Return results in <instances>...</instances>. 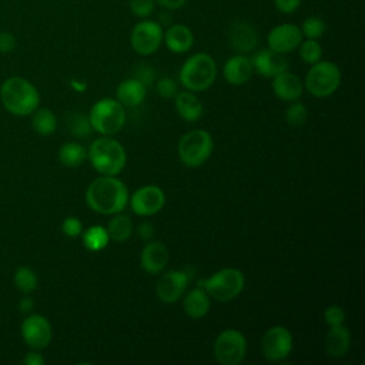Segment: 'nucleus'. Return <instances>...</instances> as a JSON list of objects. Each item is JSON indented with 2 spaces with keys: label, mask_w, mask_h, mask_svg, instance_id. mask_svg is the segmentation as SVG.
<instances>
[{
  "label": "nucleus",
  "mask_w": 365,
  "mask_h": 365,
  "mask_svg": "<svg viewBox=\"0 0 365 365\" xmlns=\"http://www.w3.org/2000/svg\"><path fill=\"white\" fill-rule=\"evenodd\" d=\"M138 235L144 240V241H150L154 238V225L148 221H144L138 225Z\"/></svg>",
  "instance_id": "42"
},
{
  "label": "nucleus",
  "mask_w": 365,
  "mask_h": 365,
  "mask_svg": "<svg viewBox=\"0 0 365 365\" xmlns=\"http://www.w3.org/2000/svg\"><path fill=\"white\" fill-rule=\"evenodd\" d=\"M66 125H67V130L70 131V134H73L74 137H80V138L90 135V133L93 130L88 115H84L83 113H78V111H73V113L67 114Z\"/></svg>",
  "instance_id": "30"
},
{
  "label": "nucleus",
  "mask_w": 365,
  "mask_h": 365,
  "mask_svg": "<svg viewBox=\"0 0 365 365\" xmlns=\"http://www.w3.org/2000/svg\"><path fill=\"white\" fill-rule=\"evenodd\" d=\"M155 3H158L163 9L173 11L181 9L187 3V0H155Z\"/></svg>",
  "instance_id": "44"
},
{
  "label": "nucleus",
  "mask_w": 365,
  "mask_h": 365,
  "mask_svg": "<svg viewBox=\"0 0 365 365\" xmlns=\"http://www.w3.org/2000/svg\"><path fill=\"white\" fill-rule=\"evenodd\" d=\"M17 46L16 37L10 31H0V53H11Z\"/></svg>",
  "instance_id": "41"
},
{
  "label": "nucleus",
  "mask_w": 365,
  "mask_h": 365,
  "mask_svg": "<svg viewBox=\"0 0 365 365\" xmlns=\"http://www.w3.org/2000/svg\"><path fill=\"white\" fill-rule=\"evenodd\" d=\"M155 90L163 98H174V96L178 93L175 81L170 77H161L155 84Z\"/></svg>",
  "instance_id": "38"
},
{
  "label": "nucleus",
  "mask_w": 365,
  "mask_h": 365,
  "mask_svg": "<svg viewBox=\"0 0 365 365\" xmlns=\"http://www.w3.org/2000/svg\"><path fill=\"white\" fill-rule=\"evenodd\" d=\"M210 295L205 292L204 288L197 287L191 289L182 301L184 312L192 318V319H201L204 318L210 311Z\"/></svg>",
  "instance_id": "24"
},
{
  "label": "nucleus",
  "mask_w": 365,
  "mask_h": 365,
  "mask_svg": "<svg viewBox=\"0 0 365 365\" xmlns=\"http://www.w3.org/2000/svg\"><path fill=\"white\" fill-rule=\"evenodd\" d=\"M298 54L301 57V60L305 64H314L317 61L321 60L322 57V47L319 44L318 40L314 38H302V41L298 46Z\"/></svg>",
  "instance_id": "32"
},
{
  "label": "nucleus",
  "mask_w": 365,
  "mask_h": 365,
  "mask_svg": "<svg viewBox=\"0 0 365 365\" xmlns=\"http://www.w3.org/2000/svg\"><path fill=\"white\" fill-rule=\"evenodd\" d=\"M91 128L103 135L118 133L125 124V107L115 98H100L88 113Z\"/></svg>",
  "instance_id": "5"
},
{
  "label": "nucleus",
  "mask_w": 365,
  "mask_h": 365,
  "mask_svg": "<svg viewBox=\"0 0 365 365\" xmlns=\"http://www.w3.org/2000/svg\"><path fill=\"white\" fill-rule=\"evenodd\" d=\"M301 33L304 38H314L318 40L324 36L327 30V24L319 16H309L301 24Z\"/></svg>",
  "instance_id": "33"
},
{
  "label": "nucleus",
  "mask_w": 365,
  "mask_h": 365,
  "mask_svg": "<svg viewBox=\"0 0 365 365\" xmlns=\"http://www.w3.org/2000/svg\"><path fill=\"white\" fill-rule=\"evenodd\" d=\"M228 40L231 47L240 54L250 53L258 46V33L252 24L244 20H237L231 24Z\"/></svg>",
  "instance_id": "17"
},
{
  "label": "nucleus",
  "mask_w": 365,
  "mask_h": 365,
  "mask_svg": "<svg viewBox=\"0 0 365 365\" xmlns=\"http://www.w3.org/2000/svg\"><path fill=\"white\" fill-rule=\"evenodd\" d=\"M271 87H272L274 94L279 100L287 101V103L299 100V97L304 93V83L301 81V78L298 76H295L294 73H289L288 70L272 77Z\"/></svg>",
  "instance_id": "19"
},
{
  "label": "nucleus",
  "mask_w": 365,
  "mask_h": 365,
  "mask_svg": "<svg viewBox=\"0 0 365 365\" xmlns=\"http://www.w3.org/2000/svg\"><path fill=\"white\" fill-rule=\"evenodd\" d=\"M155 0H130V10L138 19H147L153 14Z\"/></svg>",
  "instance_id": "35"
},
{
  "label": "nucleus",
  "mask_w": 365,
  "mask_h": 365,
  "mask_svg": "<svg viewBox=\"0 0 365 365\" xmlns=\"http://www.w3.org/2000/svg\"><path fill=\"white\" fill-rule=\"evenodd\" d=\"M61 231L68 238H77L83 232V222L76 217H67L61 222Z\"/></svg>",
  "instance_id": "39"
},
{
  "label": "nucleus",
  "mask_w": 365,
  "mask_h": 365,
  "mask_svg": "<svg viewBox=\"0 0 365 365\" xmlns=\"http://www.w3.org/2000/svg\"><path fill=\"white\" fill-rule=\"evenodd\" d=\"M86 158H87L86 148L81 144L76 143V141L66 143L58 150L60 163L66 167H70V168L81 165Z\"/></svg>",
  "instance_id": "27"
},
{
  "label": "nucleus",
  "mask_w": 365,
  "mask_h": 365,
  "mask_svg": "<svg viewBox=\"0 0 365 365\" xmlns=\"http://www.w3.org/2000/svg\"><path fill=\"white\" fill-rule=\"evenodd\" d=\"M168 259H170L168 248L160 241H148L144 245L140 257L141 268L151 275L161 272L167 267Z\"/></svg>",
  "instance_id": "18"
},
{
  "label": "nucleus",
  "mask_w": 365,
  "mask_h": 365,
  "mask_svg": "<svg viewBox=\"0 0 365 365\" xmlns=\"http://www.w3.org/2000/svg\"><path fill=\"white\" fill-rule=\"evenodd\" d=\"M70 84H71V87H73L76 91H78V93H83V91H86V88H87V84H86L84 81L71 80V81H70Z\"/></svg>",
  "instance_id": "46"
},
{
  "label": "nucleus",
  "mask_w": 365,
  "mask_h": 365,
  "mask_svg": "<svg viewBox=\"0 0 365 365\" xmlns=\"http://www.w3.org/2000/svg\"><path fill=\"white\" fill-rule=\"evenodd\" d=\"M163 41L171 53L184 54L192 48L194 34L191 29L185 24H170L168 29L164 31Z\"/></svg>",
  "instance_id": "20"
},
{
  "label": "nucleus",
  "mask_w": 365,
  "mask_h": 365,
  "mask_svg": "<svg viewBox=\"0 0 365 365\" xmlns=\"http://www.w3.org/2000/svg\"><path fill=\"white\" fill-rule=\"evenodd\" d=\"M254 73L251 58L244 54H235L230 57L222 67V74L227 83L232 86L245 84Z\"/></svg>",
  "instance_id": "21"
},
{
  "label": "nucleus",
  "mask_w": 365,
  "mask_h": 365,
  "mask_svg": "<svg viewBox=\"0 0 365 365\" xmlns=\"http://www.w3.org/2000/svg\"><path fill=\"white\" fill-rule=\"evenodd\" d=\"M292 335L288 328L274 325L268 328L261 338V352L269 362H281L292 352Z\"/></svg>",
  "instance_id": "11"
},
{
  "label": "nucleus",
  "mask_w": 365,
  "mask_h": 365,
  "mask_svg": "<svg viewBox=\"0 0 365 365\" xmlns=\"http://www.w3.org/2000/svg\"><path fill=\"white\" fill-rule=\"evenodd\" d=\"M174 106L178 115L190 123L198 121L204 114V106L201 100L192 91H178L174 96Z\"/></svg>",
  "instance_id": "22"
},
{
  "label": "nucleus",
  "mask_w": 365,
  "mask_h": 365,
  "mask_svg": "<svg viewBox=\"0 0 365 365\" xmlns=\"http://www.w3.org/2000/svg\"><path fill=\"white\" fill-rule=\"evenodd\" d=\"M178 77L188 91H205L217 78V64L208 53H194L182 63Z\"/></svg>",
  "instance_id": "4"
},
{
  "label": "nucleus",
  "mask_w": 365,
  "mask_h": 365,
  "mask_svg": "<svg viewBox=\"0 0 365 365\" xmlns=\"http://www.w3.org/2000/svg\"><path fill=\"white\" fill-rule=\"evenodd\" d=\"M21 336L30 348L43 349L51 341V324L40 314H30L21 322Z\"/></svg>",
  "instance_id": "13"
},
{
  "label": "nucleus",
  "mask_w": 365,
  "mask_h": 365,
  "mask_svg": "<svg viewBox=\"0 0 365 365\" xmlns=\"http://www.w3.org/2000/svg\"><path fill=\"white\" fill-rule=\"evenodd\" d=\"M190 277L185 271L170 269L160 277L155 285V294L160 301L165 304L177 302L187 289Z\"/></svg>",
  "instance_id": "15"
},
{
  "label": "nucleus",
  "mask_w": 365,
  "mask_h": 365,
  "mask_svg": "<svg viewBox=\"0 0 365 365\" xmlns=\"http://www.w3.org/2000/svg\"><path fill=\"white\" fill-rule=\"evenodd\" d=\"M81 238H83L84 247L88 251H94V252L104 250L110 242L108 232L103 225L88 227L86 231L81 232Z\"/></svg>",
  "instance_id": "28"
},
{
  "label": "nucleus",
  "mask_w": 365,
  "mask_h": 365,
  "mask_svg": "<svg viewBox=\"0 0 365 365\" xmlns=\"http://www.w3.org/2000/svg\"><path fill=\"white\" fill-rule=\"evenodd\" d=\"M107 232L111 241L114 242H125L133 232V221L125 214H114V217L108 221Z\"/></svg>",
  "instance_id": "26"
},
{
  "label": "nucleus",
  "mask_w": 365,
  "mask_h": 365,
  "mask_svg": "<svg viewBox=\"0 0 365 365\" xmlns=\"http://www.w3.org/2000/svg\"><path fill=\"white\" fill-rule=\"evenodd\" d=\"M251 64L254 71L267 78H272L277 74L288 70V60L285 58V54H279L268 47L258 50L252 56Z\"/></svg>",
  "instance_id": "16"
},
{
  "label": "nucleus",
  "mask_w": 365,
  "mask_h": 365,
  "mask_svg": "<svg viewBox=\"0 0 365 365\" xmlns=\"http://www.w3.org/2000/svg\"><path fill=\"white\" fill-rule=\"evenodd\" d=\"M0 100L4 108L19 117L33 114L38 108L40 94L33 83L20 76L9 77L0 87Z\"/></svg>",
  "instance_id": "2"
},
{
  "label": "nucleus",
  "mask_w": 365,
  "mask_h": 365,
  "mask_svg": "<svg viewBox=\"0 0 365 365\" xmlns=\"http://www.w3.org/2000/svg\"><path fill=\"white\" fill-rule=\"evenodd\" d=\"M214 358L221 365H240L247 354V339L242 332L234 328L221 331L212 346Z\"/></svg>",
  "instance_id": "9"
},
{
  "label": "nucleus",
  "mask_w": 365,
  "mask_h": 365,
  "mask_svg": "<svg viewBox=\"0 0 365 365\" xmlns=\"http://www.w3.org/2000/svg\"><path fill=\"white\" fill-rule=\"evenodd\" d=\"M302 33L299 26L294 23H281L274 26L267 34L268 48L279 53L288 54L298 48L302 41Z\"/></svg>",
  "instance_id": "14"
},
{
  "label": "nucleus",
  "mask_w": 365,
  "mask_h": 365,
  "mask_svg": "<svg viewBox=\"0 0 365 365\" xmlns=\"http://www.w3.org/2000/svg\"><path fill=\"white\" fill-rule=\"evenodd\" d=\"M88 208L98 214L114 215L121 212L128 202V190L117 175H101L86 190Z\"/></svg>",
  "instance_id": "1"
},
{
  "label": "nucleus",
  "mask_w": 365,
  "mask_h": 365,
  "mask_svg": "<svg viewBox=\"0 0 365 365\" xmlns=\"http://www.w3.org/2000/svg\"><path fill=\"white\" fill-rule=\"evenodd\" d=\"M14 285L19 291L23 294H30L37 288V275L36 272L29 267H19L13 275Z\"/></svg>",
  "instance_id": "31"
},
{
  "label": "nucleus",
  "mask_w": 365,
  "mask_h": 365,
  "mask_svg": "<svg viewBox=\"0 0 365 365\" xmlns=\"http://www.w3.org/2000/svg\"><path fill=\"white\" fill-rule=\"evenodd\" d=\"M301 3H302V0H274L275 9L282 14L295 13L299 9Z\"/></svg>",
  "instance_id": "40"
},
{
  "label": "nucleus",
  "mask_w": 365,
  "mask_h": 365,
  "mask_svg": "<svg viewBox=\"0 0 365 365\" xmlns=\"http://www.w3.org/2000/svg\"><path fill=\"white\" fill-rule=\"evenodd\" d=\"M351 346V332L341 324L336 327H329L325 335V351L332 358L344 356Z\"/></svg>",
  "instance_id": "23"
},
{
  "label": "nucleus",
  "mask_w": 365,
  "mask_h": 365,
  "mask_svg": "<svg viewBox=\"0 0 365 365\" xmlns=\"http://www.w3.org/2000/svg\"><path fill=\"white\" fill-rule=\"evenodd\" d=\"M33 128L37 134L40 135H50L56 131L57 128V118L54 113L48 108H37L33 113V120H31Z\"/></svg>",
  "instance_id": "29"
},
{
  "label": "nucleus",
  "mask_w": 365,
  "mask_h": 365,
  "mask_svg": "<svg viewBox=\"0 0 365 365\" xmlns=\"http://www.w3.org/2000/svg\"><path fill=\"white\" fill-rule=\"evenodd\" d=\"M214 148L212 137L208 131L195 128L185 133L178 141V158L180 161L191 168L202 165L211 155Z\"/></svg>",
  "instance_id": "6"
},
{
  "label": "nucleus",
  "mask_w": 365,
  "mask_h": 365,
  "mask_svg": "<svg viewBox=\"0 0 365 365\" xmlns=\"http://www.w3.org/2000/svg\"><path fill=\"white\" fill-rule=\"evenodd\" d=\"M134 78H137L145 87L151 86L155 80V70L147 63H140L134 70Z\"/></svg>",
  "instance_id": "37"
},
{
  "label": "nucleus",
  "mask_w": 365,
  "mask_h": 365,
  "mask_svg": "<svg viewBox=\"0 0 365 365\" xmlns=\"http://www.w3.org/2000/svg\"><path fill=\"white\" fill-rule=\"evenodd\" d=\"M341 84V70L339 67L328 60H319L311 64L304 81V88L318 98L328 97L334 94Z\"/></svg>",
  "instance_id": "7"
},
{
  "label": "nucleus",
  "mask_w": 365,
  "mask_h": 365,
  "mask_svg": "<svg viewBox=\"0 0 365 365\" xmlns=\"http://www.w3.org/2000/svg\"><path fill=\"white\" fill-rule=\"evenodd\" d=\"M308 120V108L305 107V104L297 101H292L287 110H285V121L291 125V127H301L305 124V121Z\"/></svg>",
  "instance_id": "34"
},
{
  "label": "nucleus",
  "mask_w": 365,
  "mask_h": 365,
  "mask_svg": "<svg viewBox=\"0 0 365 365\" xmlns=\"http://www.w3.org/2000/svg\"><path fill=\"white\" fill-rule=\"evenodd\" d=\"M34 308V301L30 297H23L19 302V309L23 314H30Z\"/></svg>",
  "instance_id": "45"
},
{
  "label": "nucleus",
  "mask_w": 365,
  "mask_h": 365,
  "mask_svg": "<svg viewBox=\"0 0 365 365\" xmlns=\"http://www.w3.org/2000/svg\"><path fill=\"white\" fill-rule=\"evenodd\" d=\"M145 94H147L145 86L141 84L134 77L121 81L117 87V91H115L117 100L124 107H135V106L141 104L145 98Z\"/></svg>",
  "instance_id": "25"
},
{
  "label": "nucleus",
  "mask_w": 365,
  "mask_h": 365,
  "mask_svg": "<svg viewBox=\"0 0 365 365\" xmlns=\"http://www.w3.org/2000/svg\"><path fill=\"white\" fill-rule=\"evenodd\" d=\"M133 212L138 217H150L163 210L165 204V194L157 185H144L135 190L128 197Z\"/></svg>",
  "instance_id": "12"
},
{
  "label": "nucleus",
  "mask_w": 365,
  "mask_h": 365,
  "mask_svg": "<svg viewBox=\"0 0 365 365\" xmlns=\"http://www.w3.org/2000/svg\"><path fill=\"white\" fill-rule=\"evenodd\" d=\"M163 27L160 23L148 19H141L135 23L130 33L131 48L140 56L154 54L163 43Z\"/></svg>",
  "instance_id": "10"
},
{
  "label": "nucleus",
  "mask_w": 365,
  "mask_h": 365,
  "mask_svg": "<svg viewBox=\"0 0 365 365\" xmlns=\"http://www.w3.org/2000/svg\"><path fill=\"white\" fill-rule=\"evenodd\" d=\"M324 321L328 327L341 325L345 321V311L339 305H329L324 311Z\"/></svg>",
  "instance_id": "36"
},
{
  "label": "nucleus",
  "mask_w": 365,
  "mask_h": 365,
  "mask_svg": "<svg viewBox=\"0 0 365 365\" xmlns=\"http://www.w3.org/2000/svg\"><path fill=\"white\" fill-rule=\"evenodd\" d=\"M87 155L93 168L101 175H118L127 163L124 147L110 137L94 140Z\"/></svg>",
  "instance_id": "3"
},
{
  "label": "nucleus",
  "mask_w": 365,
  "mask_h": 365,
  "mask_svg": "<svg viewBox=\"0 0 365 365\" xmlns=\"http://www.w3.org/2000/svg\"><path fill=\"white\" fill-rule=\"evenodd\" d=\"M245 285V278L242 271L238 268H222L217 272H214L210 278L202 281L201 288L205 289V292L221 302L232 301L237 298Z\"/></svg>",
  "instance_id": "8"
},
{
  "label": "nucleus",
  "mask_w": 365,
  "mask_h": 365,
  "mask_svg": "<svg viewBox=\"0 0 365 365\" xmlns=\"http://www.w3.org/2000/svg\"><path fill=\"white\" fill-rule=\"evenodd\" d=\"M46 362V359L43 358V355L37 351H30L24 355L23 358V364L24 365H43Z\"/></svg>",
  "instance_id": "43"
}]
</instances>
